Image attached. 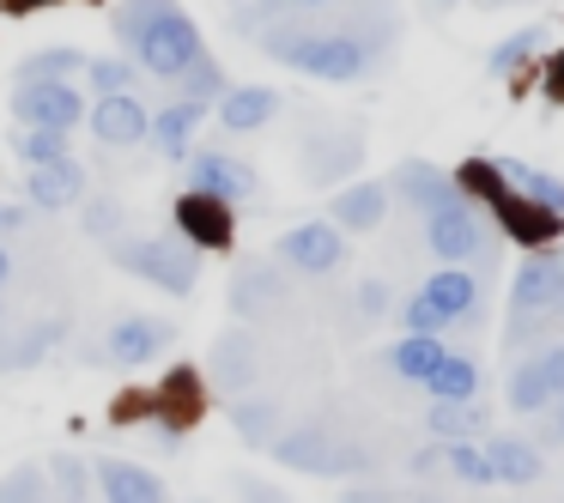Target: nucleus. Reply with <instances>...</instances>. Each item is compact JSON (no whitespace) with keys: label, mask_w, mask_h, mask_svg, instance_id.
I'll return each mask as SVG.
<instances>
[{"label":"nucleus","mask_w":564,"mask_h":503,"mask_svg":"<svg viewBox=\"0 0 564 503\" xmlns=\"http://www.w3.org/2000/svg\"><path fill=\"white\" fill-rule=\"evenodd\" d=\"M256 43L280 67H292V74H310V79H322V86H358V79H370L389 62L394 7L389 0H370L365 13H352L346 25H292V19H280V25H268Z\"/></svg>","instance_id":"f257e3e1"},{"label":"nucleus","mask_w":564,"mask_h":503,"mask_svg":"<svg viewBox=\"0 0 564 503\" xmlns=\"http://www.w3.org/2000/svg\"><path fill=\"white\" fill-rule=\"evenodd\" d=\"M110 31H116V43L128 50L134 74L164 79V86H171L176 74H188V67L207 55L200 25L176 7V0H122V7L110 13Z\"/></svg>","instance_id":"f03ea898"},{"label":"nucleus","mask_w":564,"mask_h":503,"mask_svg":"<svg viewBox=\"0 0 564 503\" xmlns=\"http://www.w3.org/2000/svg\"><path fill=\"white\" fill-rule=\"evenodd\" d=\"M268 455L292 473L310 479H370L377 473V449H365L358 437H340L334 425H285L280 437L268 442Z\"/></svg>","instance_id":"7ed1b4c3"},{"label":"nucleus","mask_w":564,"mask_h":503,"mask_svg":"<svg viewBox=\"0 0 564 503\" xmlns=\"http://www.w3.org/2000/svg\"><path fill=\"white\" fill-rule=\"evenodd\" d=\"M110 261L122 273H134V280L159 285V292L171 297H188L200 280V255L183 243L176 231H152V237H116L110 243Z\"/></svg>","instance_id":"20e7f679"},{"label":"nucleus","mask_w":564,"mask_h":503,"mask_svg":"<svg viewBox=\"0 0 564 503\" xmlns=\"http://www.w3.org/2000/svg\"><path fill=\"white\" fill-rule=\"evenodd\" d=\"M425 249L443 267H474V261H486V273H491V225L479 219V207L467 195L437 207V212H425Z\"/></svg>","instance_id":"39448f33"},{"label":"nucleus","mask_w":564,"mask_h":503,"mask_svg":"<svg viewBox=\"0 0 564 503\" xmlns=\"http://www.w3.org/2000/svg\"><path fill=\"white\" fill-rule=\"evenodd\" d=\"M273 261L285 273H304V280H328V273L346 267V231L328 219H304L273 243Z\"/></svg>","instance_id":"423d86ee"},{"label":"nucleus","mask_w":564,"mask_h":503,"mask_svg":"<svg viewBox=\"0 0 564 503\" xmlns=\"http://www.w3.org/2000/svg\"><path fill=\"white\" fill-rule=\"evenodd\" d=\"M558 292H564V249H534V255L516 267L510 321H546V316H558Z\"/></svg>","instance_id":"0eeeda50"},{"label":"nucleus","mask_w":564,"mask_h":503,"mask_svg":"<svg viewBox=\"0 0 564 503\" xmlns=\"http://www.w3.org/2000/svg\"><path fill=\"white\" fill-rule=\"evenodd\" d=\"M503 394H510L516 418H534V413H546L552 401H564V340H552V346H540L534 358H522V364L510 370V382H503Z\"/></svg>","instance_id":"6e6552de"},{"label":"nucleus","mask_w":564,"mask_h":503,"mask_svg":"<svg viewBox=\"0 0 564 503\" xmlns=\"http://www.w3.org/2000/svg\"><path fill=\"white\" fill-rule=\"evenodd\" d=\"M183 164H188V188H195V195L225 200V207H243V200L261 188L256 164H243L237 152H225V146H195Z\"/></svg>","instance_id":"1a4fd4ad"},{"label":"nucleus","mask_w":564,"mask_h":503,"mask_svg":"<svg viewBox=\"0 0 564 503\" xmlns=\"http://www.w3.org/2000/svg\"><path fill=\"white\" fill-rule=\"evenodd\" d=\"M365 164V134L358 128H310L304 134V183L334 188Z\"/></svg>","instance_id":"9d476101"},{"label":"nucleus","mask_w":564,"mask_h":503,"mask_svg":"<svg viewBox=\"0 0 564 503\" xmlns=\"http://www.w3.org/2000/svg\"><path fill=\"white\" fill-rule=\"evenodd\" d=\"M91 103L74 91V79H37V86H19L13 98V116L25 128H62V134H74L79 122H86Z\"/></svg>","instance_id":"9b49d317"},{"label":"nucleus","mask_w":564,"mask_h":503,"mask_svg":"<svg viewBox=\"0 0 564 503\" xmlns=\"http://www.w3.org/2000/svg\"><path fill=\"white\" fill-rule=\"evenodd\" d=\"M171 340H176V321L134 309V316H122L110 333H104V358L122 364V370H140V364H152L159 352H171Z\"/></svg>","instance_id":"f8f14e48"},{"label":"nucleus","mask_w":564,"mask_h":503,"mask_svg":"<svg viewBox=\"0 0 564 503\" xmlns=\"http://www.w3.org/2000/svg\"><path fill=\"white\" fill-rule=\"evenodd\" d=\"M419 297L449 321V333H474L479 328V273L474 267H437L425 285H419Z\"/></svg>","instance_id":"ddd939ff"},{"label":"nucleus","mask_w":564,"mask_h":503,"mask_svg":"<svg viewBox=\"0 0 564 503\" xmlns=\"http://www.w3.org/2000/svg\"><path fill=\"white\" fill-rule=\"evenodd\" d=\"M389 200H401L413 212H437L449 200H462V183H455V171H437L431 158H401L389 176Z\"/></svg>","instance_id":"4468645a"},{"label":"nucleus","mask_w":564,"mask_h":503,"mask_svg":"<svg viewBox=\"0 0 564 503\" xmlns=\"http://www.w3.org/2000/svg\"><path fill=\"white\" fill-rule=\"evenodd\" d=\"M285 297H292V280H285L280 261H243L231 273V309L243 321H261L273 309H285Z\"/></svg>","instance_id":"2eb2a0df"},{"label":"nucleus","mask_w":564,"mask_h":503,"mask_svg":"<svg viewBox=\"0 0 564 503\" xmlns=\"http://www.w3.org/2000/svg\"><path fill=\"white\" fill-rule=\"evenodd\" d=\"M171 225H176V237H183L195 255H200V249H213V255L231 249V207L213 200V195H195V188H188V195L171 207Z\"/></svg>","instance_id":"dca6fc26"},{"label":"nucleus","mask_w":564,"mask_h":503,"mask_svg":"<svg viewBox=\"0 0 564 503\" xmlns=\"http://www.w3.org/2000/svg\"><path fill=\"white\" fill-rule=\"evenodd\" d=\"M86 128L98 134V146H140L152 128V110L140 91H116V98H98L86 110Z\"/></svg>","instance_id":"f3484780"},{"label":"nucleus","mask_w":564,"mask_h":503,"mask_svg":"<svg viewBox=\"0 0 564 503\" xmlns=\"http://www.w3.org/2000/svg\"><path fill=\"white\" fill-rule=\"evenodd\" d=\"M256 376H261V340L249 328H225L213 340V382L225 394H243V389H256Z\"/></svg>","instance_id":"a211bd4d"},{"label":"nucleus","mask_w":564,"mask_h":503,"mask_svg":"<svg viewBox=\"0 0 564 503\" xmlns=\"http://www.w3.org/2000/svg\"><path fill=\"white\" fill-rule=\"evenodd\" d=\"M280 110H285V98L273 86H225L219 103H213L225 134H256V128H268Z\"/></svg>","instance_id":"6ab92c4d"},{"label":"nucleus","mask_w":564,"mask_h":503,"mask_svg":"<svg viewBox=\"0 0 564 503\" xmlns=\"http://www.w3.org/2000/svg\"><path fill=\"white\" fill-rule=\"evenodd\" d=\"M91 485L104 491V503H164V479L147 473L140 461H122V455H104L91 467Z\"/></svg>","instance_id":"aec40b11"},{"label":"nucleus","mask_w":564,"mask_h":503,"mask_svg":"<svg viewBox=\"0 0 564 503\" xmlns=\"http://www.w3.org/2000/svg\"><path fill=\"white\" fill-rule=\"evenodd\" d=\"M200 116H207V103H188V98H176V103H164V110H152V128H147V140L164 152L171 164H183L188 152H195V128H200Z\"/></svg>","instance_id":"412c9836"},{"label":"nucleus","mask_w":564,"mask_h":503,"mask_svg":"<svg viewBox=\"0 0 564 503\" xmlns=\"http://www.w3.org/2000/svg\"><path fill=\"white\" fill-rule=\"evenodd\" d=\"M25 200H31V207H43V212L79 207V200H86V171H79L74 158L43 164V171H31V176H25Z\"/></svg>","instance_id":"4be33fe9"},{"label":"nucleus","mask_w":564,"mask_h":503,"mask_svg":"<svg viewBox=\"0 0 564 503\" xmlns=\"http://www.w3.org/2000/svg\"><path fill=\"white\" fill-rule=\"evenodd\" d=\"M389 219V183H346L328 207V225L340 231H377Z\"/></svg>","instance_id":"5701e85b"},{"label":"nucleus","mask_w":564,"mask_h":503,"mask_svg":"<svg viewBox=\"0 0 564 503\" xmlns=\"http://www.w3.org/2000/svg\"><path fill=\"white\" fill-rule=\"evenodd\" d=\"M486 461L498 485H540V473H546V455L528 437H486Z\"/></svg>","instance_id":"b1692460"},{"label":"nucleus","mask_w":564,"mask_h":503,"mask_svg":"<svg viewBox=\"0 0 564 503\" xmlns=\"http://www.w3.org/2000/svg\"><path fill=\"white\" fill-rule=\"evenodd\" d=\"M419 389L431 394V406H449V401H479V358L474 352H443V364L431 370Z\"/></svg>","instance_id":"393cba45"},{"label":"nucleus","mask_w":564,"mask_h":503,"mask_svg":"<svg viewBox=\"0 0 564 503\" xmlns=\"http://www.w3.org/2000/svg\"><path fill=\"white\" fill-rule=\"evenodd\" d=\"M491 164H498V176L528 200V207H540V212H552V219H564V176L534 171V164H522V158H491Z\"/></svg>","instance_id":"a878e982"},{"label":"nucleus","mask_w":564,"mask_h":503,"mask_svg":"<svg viewBox=\"0 0 564 503\" xmlns=\"http://www.w3.org/2000/svg\"><path fill=\"white\" fill-rule=\"evenodd\" d=\"M231 425H237V437H243L249 449H268V442L285 430V406L273 401V394H237V401H231Z\"/></svg>","instance_id":"bb28decb"},{"label":"nucleus","mask_w":564,"mask_h":503,"mask_svg":"<svg viewBox=\"0 0 564 503\" xmlns=\"http://www.w3.org/2000/svg\"><path fill=\"white\" fill-rule=\"evenodd\" d=\"M55 346H62V321H25V328L19 333H0V370H7V376H13V370H31L37 364L43 352H55Z\"/></svg>","instance_id":"cd10ccee"},{"label":"nucleus","mask_w":564,"mask_h":503,"mask_svg":"<svg viewBox=\"0 0 564 503\" xmlns=\"http://www.w3.org/2000/svg\"><path fill=\"white\" fill-rule=\"evenodd\" d=\"M431 437L437 442H486L491 437V418L479 401H449V406H431L425 413Z\"/></svg>","instance_id":"c85d7f7f"},{"label":"nucleus","mask_w":564,"mask_h":503,"mask_svg":"<svg viewBox=\"0 0 564 503\" xmlns=\"http://www.w3.org/2000/svg\"><path fill=\"white\" fill-rule=\"evenodd\" d=\"M443 352H449V340H443V333H401V340L389 346V370L401 382H425L431 370L443 364Z\"/></svg>","instance_id":"c756f323"},{"label":"nucleus","mask_w":564,"mask_h":503,"mask_svg":"<svg viewBox=\"0 0 564 503\" xmlns=\"http://www.w3.org/2000/svg\"><path fill=\"white\" fill-rule=\"evenodd\" d=\"M50 491H55V503H91V461L86 455H74V449H62V455H50Z\"/></svg>","instance_id":"7c9ffc66"},{"label":"nucleus","mask_w":564,"mask_h":503,"mask_svg":"<svg viewBox=\"0 0 564 503\" xmlns=\"http://www.w3.org/2000/svg\"><path fill=\"white\" fill-rule=\"evenodd\" d=\"M534 55H546V25H522V31H510V37L498 43V50L486 55V74H516V67H528Z\"/></svg>","instance_id":"2f4dec72"},{"label":"nucleus","mask_w":564,"mask_h":503,"mask_svg":"<svg viewBox=\"0 0 564 503\" xmlns=\"http://www.w3.org/2000/svg\"><path fill=\"white\" fill-rule=\"evenodd\" d=\"M74 74H86V55L67 50V43L37 50V55H25V62H19V86H37V79H74Z\"/></svg>","instance_id":"473e14b6"},{"label":"nucleus","mask_w":564,"mask_h":503,"mask_svg":"<svg viewBox=\"0 0 564 503\" xmlns=\"http://www.w3.org/2000/svg\"><path fill=\"white\" fill-rule=\"evenodd\" d=\"M443 473L455 485H498L491 461H486V442H443Z\"/></svg>","instance_id":"72a5a7b5"},{"label":"nucleus","mask_w":564,"mask_h":503,"mask_svg":"<svg viewBox=\"0 0 564 503\" xmlns=\"http://www.w3.org/2000/svg\"><path fill=\"white\" fill-rule=\"evenodd\" d=\"M86 79H91V98H116V91H134L140 86V74H134L128 55H98V62L86 55Z\"/></svg>","instance_id":"f704fd0d"},{"label":"nucleus","mask_w":564,"mask_h":503,"mask_svg":"<svg viewBox=\"0 0 564 503\" xmlns=\"http://www.w3.org/2000/svg\"><path fill=\"white\" fill-rule=\"evenodd\" d=\"M176 86V98H188V103H219V91H225V74H219V62H213V55H200L195 67H188V74H176L171 79Z\"/></svg>","instance_id":"c9c22d12"},{"label":"nucleus","mask_w":564,"mask_h":503,"mask_svg":"<svg viewBox=\"0 0 564 503\" xmlns=\"http://www.w3.org/2000/svg\"><path fill=\"white\" fill-rule=\"evenodd\" d=\"M19 158H25L31 171H43V164H62V158H74V152H67L62 128H19Z\"/></svg>","instance_id":"e433bc0d"},{"label":"nucleus","mask_w":564,"mask_h":503,"mask_svg":"<svg viewBox=\"0 0 564 503\" xmlns=\"http://www.w3.org/2000/svg\"><path fill=\"white\" fill-rule=\"evenodd\" d=\"M0 503H55V491H50V473H43L37 461L13 467V473L0 479Z\"/></svg>","instance_id":"4c0bfd02"},{"label":"nucleus","mask_w":564,"mask_h":503,"mask_svg":"<svg viewBox=\"0 0 564 503\" xmlns=\"http://www.w3.org/2000/svg\"><path fill=\"white\" fill-rule=\"evenodd\" d=\"M79 225H86V237H104V243H116V237H128V212L116 195H98V200H79Z\"/></svg>","instance_id":"58836bf2"},{"label":"nucleus","mask_w":564,"mask_h":503,"mask_svg":"<svg viewBox=\"0 0 564 503\" xmlns=\"http://www.w3.org/2000/svg\"><path fill=\"white\" fill-rule=\"evenodd\" d=\"M285 7H334V0H261V7L237 13V37H261L273 19H285Z\"/></svg>","instance_id":"ea45409f"},{"label":"nucleus","mask_w":564,"mask_h":503,"mask_svg":"<svg viewBox=\"0 0 564 503\" xmlns=\"http://www.w3.org/2000/svg\"><path fill=\"white\" fill-rule=\"evenodd\" d=\"M401 333H443V340H449V321H443L437 309H431L425 297L413 292V297L401 304Z\"/></svg>","instance_id":"a19ab883"},{"label":"nucleus","mask_w":564,"mask_h":503,"mask_svg":"<svg viewBox=\"0 0 564 503\" xmlns=\"http://www.w3.org/2000/svg\"><path fill=\"white\" fill-rule=\"evenodd\" d=\"M406 491H394V485H377V479H346L340 485V503H401Z\"/></svg>","instance_id":"79ce46f5"},{"label":"nucleus","mask_w":564,"mask_h":503,"mask_svg":"<svg viewBox=\"0 0 564 503\" xmlns=\"http://www.w3.org/2000/svg\"><path fill=\"white\" fill-rule=\"evenodd\" d=\"M406 473H413V479H437V473H443V442L431 437L425 449H413V455H406Z\"/></svg>","instance_id":"37998d69"},{"label":"nucleus","mask_w":564,"mask_h":503,"mask_svg":"<svg viewBox=\"0 0 564 503\" xmlns=\"http://www.w3.org/2000/svg\"><path fill=\"white\" fill-rule=\"evenodd\" d=\"M534 418H540V425H534V437H528L534 449H540V442H564V401H552L546 413H534Z\"/></svg>","instance_id":"c03bdc74"},{"label":"nucleus","mask_w":564,"mask_h":503,"mask_svg":"<svg viewBox=\"0 0 564 503\" xmlns=\"http://www.w3.org/2000/svg\"><path fill=\"white\" fill-rule=\"evenodd\" d=\"M237 497H243V503H292L280 485H268V479H256V473L237 479Z\"/></svg>","instance_id":"a18cd8bd"},{"label":"nucleus","mask_w":564,"mask_h":503,"mask_svg":"<svg viewBox=\"0 0 564 503\" xmlns=\"http://www.w3.org/2000/svg\"><path fill=\"white\" fill-rule=\"evenodd\" d=\"M382 309H389V285H382V280H365V285H358V316L377 321Z\"/></svg>","instance_id":"49530a36"},{"label":"nucleus","mask_w":564,"mask_h":503,"mask_svg":"<svg viewBox=\"0 0 564 503\" xmlns=\"http://www.w3.org/2000/svg\"><path fill=\"white\" fill-rule=\"evenodd\" d=\"M19 225H25V207H0V243H7V237H13Z\"/></svg>","instance_id":"de8ad7c7"},{"label":"nucleus","mask_w":564,"mask_h":503,"mask_svg":"<svg viewBox=\"0 0 564 503\" xmlns=\"http://www.w3.org/2000/svg\"><path fill=\"white\" fill-rule=\"evenodd\" d=\"M552 98L564 103V55H558V62H552Z\"/></svg>","instance_id":"09e8293b"},{"label":"nucleus","mask_w":564,"mask_h":503,"mask_svg":"<svg viewBox=\"0 0 564 503\" xmlns=\"http://www.w3.org/2000/svg\"><path fill=\"white\" fill-rule=\"evenodd\" d=\"M401 503H449V497H437V491H406Z\"/></svg>","instance_id":"8fccbe9b"},{"label":"nucleus","mask_w":564,"mask_h":503,"mask_svg":"<svg viewBox=\"0 0 564 503\" xmlns=\"http://www.w3.org/2000/svg\"><path fill=\"white\" fill-rule=\"evenodd\" d=\"M13 280V255H7V243H0V285Z\"/></svg>","instance_id":"3c124183"},{"label":"nucleus","mask_w":564,"mask_h":503,"mask_svg":"<svg viewBox=\"0 0 564 503\" xmlns=\"http://www.w3.org/2000/svg\"><path fill=\"white\" fill-rule=\"evenodd\" d=\"M479 7H522V0H479Z\"/></svg>","instance_id":"603ef678"},{"label":"nucleus","mask_w":564,"mask_h":503,"mask_svg":"<svg viewBox=\"0 0 564 503\" xmlns=\"http://www.w3.org/2000/svg\"><path fill=\"white\" fill-rule=\"evenodd\" d=\"M7 7H19V13H25V7H37V0H7Z\"/></svg>","instance_id":"864d4df0"},{"label":"nucleus","mask_w":564,"mask_h":503,"mask_svg":"<svg viewBox=\"0 0 564 503\" xmlns=\"http://www.w3.org/2000/svg\"><path fill=\"white\" fill-rule=\"evenodd\" d=\"M558 316H564V292H558Z\"/></svg>","instance_id":"5fc2aeb1"},{"label":"nucleus","mask_w":564,"mask_h":503,"mask_svg":"<svg viewBox=\"0 0 564 503\" xmlns=\"http://www.w3.org/2000/svg\"><path fill=\"white\" fill-rule=\"evenodd\" d=\"M443 7H455V0H443Z\"/></svg>","instance_id":"6e6d98bb"},{"label":"nucleus","mask_w":564,"mask_h":503,"mask_svg":"<svg viewBox=\"0 0 564 503\" xmlns=\"http://www.w3.org/2000/svg\"><path fill=\"white\" fill-rule=\"evenodd\" d=\"M0 316H7V309H0Z\"/></svg>","instance_id":"4d7b16f0"}]
</instances>
